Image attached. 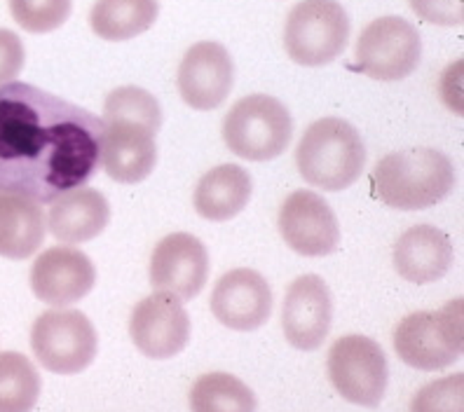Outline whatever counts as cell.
Masks as SVG:
<instances>
[{
	"label": "cell",
	"mask_w": 464,
	"mask_h": 412,
	"mask_svg": "<svg viewBox=\"0 0 464 412\" xmlns=\"http://www.w3.org/2000/svg\"><path fill=\"white\" fill-rule=\"evenodd\" d=\"M102 118L26 82L0 85V190L50 204L99 171Z\"/></svg>",
	"instance_id": "obj_1"
},
{
	"label": "cell",
	"mask_w": 464,
	"mask_h": 412,
	"mask_svg": "<svg viewBox=\"0 0 464 412\" xmlns=\"http://www.w3.org/2000/svg\"><path fill=\"white\" fill-rule=\"evenodd\" d=\"M373 187L392 209H430L443 202L455 187L453 162L434 148L390 153L375 164Z\"/></svg>",
	"instance_id": "obj_2"
},
{
	"label": "cell",
	"mask_w": 464,
	"mask_h": 412,
	"mask_svg": "<svg viewBox=\"0 0 464 412\" xmlns=\"http://www.w3.org/2000/svg\"><path fill=\"white\" fill-rule=\"evenodd\" d=\"M295 164L312 187L326 192L347 190L366 169V146L347 120L322 118L300 136Z\"/></svg>",
	"instance_id": "obj_3"
},
{
	"label": "cell",
	"mask_w": 464,
	"mask_h": 412,
	"mask_svg": "<svg viewBox=\"0 0 464 412\" xmlns=\"http://www.w3.org/2000/svg\"><path fill=\"white\" fill-rule=\"evenodd\" d=\"M462 298L439 311H413L394 331V351L406 366L436 373L453 366L464 350Z\"/></svg>",
	"instance_id": "obj_4"
},
{
	"label": "cell",
	"mask_w": 464,
	"mask_h": 412,
	"mask_svg": "<svg viewBox=\"0 0 464 412\" xmlns=\"http://www.w3.org/2000/svg\"><path fill=\"white\" fill-rule=\"evenodd\" d=\"M294 120L289 108L270 94L239 99L223 120V141L227 150L249 162H267L289 148Z\"/></svg>",
	"instance_id": "obj_5"
},
{
	"label": "cell",
	"mask_w": 464,
	"mask_h": 412,
	"mask_svg": "<svg viewBox=\"0 0 464 412\" xmlns=\"http://www.w3.org/2000/svg\"><path fill=\"white\" fill-rule=\"evenodd\" d=\"M350 17L338 0H300L284 24V50L291 62L319 68L345 52Z\"/></svg>",
	"instance_id": "obj_6"
},
{
	"label": "cell",
	"mask_w": 464,
	"mask_h": 412,
	"mask_svg": "<svg viewBox=\"0 0 464 412\" xmlns=\"http://www.w3.org/2000/svg\"><path fill=\"white\" fill-rule=\"evenodd\" d=\"M31 350L50 373L78 375L97 359V328L78 310L43 311L31 328Z\"/></svg>",
	"instance_id": "obj_7"
},
{
	"label": "cell",
	"mask_w": 464,
	"mask_h": 412,
	"mask_svg": "<svg viewBox=\"0 0 464 412\" xmlns=\"http://www.w3.org/2000/svg\"><path fill=\"white\" fill-rule=\"evenodd\" d=\"M329 378L345 401L378 407L385 398L390 368L382 347L366 335H345L329 351Z\"/></svg>",
	"instance_id": "obj_8"
},
{
	"label": "cell",
	"mask_w": 464,
	"mask_h": 412,
	"mask_svg": "<svg viewBox=\"0 0 464 412\" xmlns=\"http://www.w3.org/2000/svg\"><path fill=\"white\" fill-rule=\"evenodd\" d=\"M422 57V40L413 24L401 17H380L359 34L357 68L380 82H397L413 75Z\"/></svg>",
	"instance_id": "obj_9"
},
{
	"label": "cell",
	"mask_w": 464,
	"mask_h": 412,
	"mask_svg": "<svg viewBox=\"0 0 464 412\" xmlns=\"http://www.w3.org/2000/svg\"><path fill=\"white\" fill-rule=\"evenodd\" d=\"M130 338L143 356L167 361L181 354L190 342V317L176 295L158 291L131 311Z\"/></svg>",
	"instance_id": "obj_10"
},
{
	"label": "cell",
	"mask_w": 464,
	"mask_h": 412,
	"mask_svg": "<svg viewBox=\"0 0 464 412\" xmlns=\"http://www.w3.org/2000/svg\"><path fill=\"white\" fill-rule=\"evenodd\" d=\"M277 225L286 246L305 258H324L338 249V218L329 202L317 192H291L279 209Z\"/></svg>",
	"instance_id": "obj_11"
},
{
	"label": "cell",
	"mask_w": 464,
	"mask_h": 412,
	"mask_svg": "<svg viewBox=\"0 0 464 412\" xmlns=\"http://www.w3.org/2000/svg\"><path fill=\"white\" fill-rule=\"evenodd\" d=\"M209 279L207 246L190 232H174L155 244L150 255V286L181 300L202 293Z\"/></svg>",
	"instance_id": "obj_12"
},
{
	"label": "cell",
	"mask_w": 464,
	"mask_h": 412,
	"mask_svg": "<svg viewBox=\"0 0 464 412\" xmlns=\"http://www.w3.org/2000/svg\"><path fill=\"white\" fill-rule=\"evenodd\" d=\"M334 321V298L319 274H303L286 288L282 305V331L289 345L314 351L326 342Z\"/></svg>",
	"instance_id": "obj_13"
},
{
	"label": "cell",
	"mask_w": 464,
	"mask_h": 412,
	"mask_svg": "<svg viewBox=\"0 0 464 412\" xmlns=\"http://www.w3.org/2000/svg\"><path fill=\"white\" fill-rule=\"evenodd\" d=\"M176 85L183 101L195 110L218 108L235 85V63L230 52L214 40L195 43L183 54Z\"/></svg>",
	"instance_id": "obj_14"
},
{
	"label": "cell",
	"mask_w": 464,
	"mask_h": 412,
	"mask_svg": "<svg viewBox=\"0 0 464 412\" xmlns=\"http://www.w3.org/2000/svg\"><path fill=\"white\" fill-rule=\"evenodd\" d=\"M211 314L230 331L249 333L266 326L272 314V288L261 272L249 267L226 272L209 300Z\"/></svg>",
	"instance_id": "obj_15"
},
{
	"label": "cell",
	"mask_w": 464,
	"mask_h": 412,
	"mask_svg": "<svg viewBox=\"0 0 464 412\" xmlns=\"http://www.w3.org/2000/svg\"><path fill=\"white\" fill-rule=\"evenodd\" d=\"M102 125L99 159L103 171L125 186L146 181L158 164V129L134 120H108Z\"/></svg>",
	"instance_id": "obj_16"
},
{
	"label": "cell",
	"mask_w": 464,
	"mask_h": 412,
	"mask_svg": "<svg viewBox=\"0 0 464 412\" xmlns=\"http://www.w3.org/2000/svg\"><path fill=\"white\" fill-rule=\"evenodd\" d=\"M97 283V267L90 255L75 246H52L35 258L31 267V288L35 298L52 307L80 302Z\"/></svg>",
	"instance_id": "obj_17"
},
{
	"label": "cell",
	"mask_w": 464,
	"mask_h": 412,
	"mask_svg": "<svg viewBox=\"0 0 464 412\" xmlns=\"http://www.w3.org/2000/svg\"><path fill=\"white\" fill-rule=\"evenodd\" d=\"M394 270L401 279L418 286L443 279L453 265V244L436 225H413L394 244Z\"/></svg>",
	"instance_id": "obj_18"
},
{
	"label": "cell",
	"mask_w": 464,
	"mask_h": 412,
	"mask_svg": "<svg viewBox=\"0 0 464 412\" xmlns=\"http://www.w3.org/2000/svg\"><path fill=\"white\" fill-rule=\"evenodd\" d=\"M50 204L47 227L66 246L97 239L111 221L108 199L94 187H75Z\"/></svg>",
	"instance_id": "obj_19"
},
{
	"label": "cell",
	"mask_w": 464,
	"mask_h": 412,
	"mask_svg": "<svg viewBox=\"0 0 464 412\" xmlns=\"http://www.w3.org/2000/svg\"><path fill=\"white\" fill-rule=\"evenodd\" d=\"M251 192L249 171L239 164H221L199 178L193 195L195 211L211 223H226L246 209Z\"/></svg>",
	"instance_id": "obj_20"
},
{
	"label": "cell",
	"mask_w": 464,
	"mask_h": 412,
	"mask_svg": "<svg viewBox=\"0 0 464 412\" xmlns=\"http://www.w3.org/2000/svg\"><path fill=\"white\" fill-rule=\"evenodd\" d=\"M47 232L43 206L0 190V258L26 260L43 246Z\"/></svg>",
	"instance_id": "obj_21"
},
{
	"label": "cell",
	"mask_w": 464,
	"mask_h": 412,
	"mask_svg": "<svg viewBox=\"0 0 464 412\" xmlns=\"http://www.w3.org/2000/svg\"><path fill=\"white\" fill-rule=\"evenodd\" d=\"M160 17V0H97L90 12L92 31L108 43L146 34Z\"/></svg>",
	"instance_id": "obj_22"
},
{
	"label": "cell",
	"mask_w": 464,
	"mask_h": 412,
	"mask_svg": "<svg viewBox=\"0 0 464 412\" xmlns=\"http://www.w3.org/2000/svg\"><path fill=\"white\" fill-rule=\"evenodd\" d=\"M193 412H256L258 401L249 384L230 373H207L190 389Z\"/></svg>",
	"instance_id": "obj_23"
},
{
	"label": "cell",
	"mask_w": 464,
	"mask_h": 412,
	"mask_svg": "<svg viewBox=\"0 0 464 412\" xmlns=\"http://www.w3.org/2000/svg\"><path fill=\"white\" fill-rule=\"evenodd\" d=\"M43 379L19 351H0V412H31L40 398Z\"/></svg>",
	"instance_id": "obj_24"
},
{
	"label": "cell",
	"mask_w": 464,
	"mask_h": 412,
	"mask_svg": "<svg viewBox=\"0 0 464 412\" xmlns=\"http://www.w3.org/2000/svg\"><path fill=\"white\" fill-rule=\"evenodd\" d=\"M108 120H134V122H143V125L160 131V127H162V108L148 90L125 85L106 96L102 122H108Z\"/></svg>",
	"instance_id": "obj_25"
},
{
	"label": "cell",
	"mask_w": 464,
	"mask_h": 412,
	"mask_svg": "<svg viewBox=\"0 0 464 412\" xmlns=\"http://www.w3.org/2000/svg\"><path fill=\"white\" fill-rule=\"evenodd\" d=\"M73 0H10L12 19L29 34H52L71 17Z\"/></svg>",
	"instance_id": "obj_26"
},
{
	"label": "cell",
	"mask_w": 464,
	"mask_h": 412,
	"mask_svg": "<svg viewBox=\"0 0 464 412\" xmlns=\"http://www.w3.org/2000/svg\"><path fill=\"white\" fill-rule=\"evenodd\" d=\"M411 412H464V375H446L425 384L413 396Z\"/></svg>",
	"instance_id": "obj_27"
},
{
	"label": "cell",
	"mask_w": 464,
	"mask_h": 412,
	"mask_svg": "<svg viewBox=\"0 0 464 412\" xmlns=\"http://www.w3.org/2000/svg\"><path fill=\"white\" fill-rule=\"evenodd\" d=\"M418 19L436 26H462L464 0H408Z\"/></svg>",
	"instance_id": "obj_28"
},
{
	"label": "cell",
	"mask_w": 464,
	"mask_h": 412,
	"mask_svg": "<svg viewBox=\"0 0 464 412\" xmlns=\"http://www.w3.org/2000/svg\"><path fill=\"white\" fill-rule=\"evenodd\" d=\"M26 62L24 43L14 31L0 29V85L14 82Z\"/></svg>",
	"instance_id": "obj_29"
},
{
	"label": "cell",
	"mask_w": 464,
	"mask_h": 412,
	"mask_svg": "<svg viewBox=\"0 0 464 412\" xmlns=\"http://www.w3.org/2000/svg\"><path fill=\"white\" fill-rule=\"evenodd\" d=\"M462 66H464L462 59L450 63V66L443 71L441 85H439L443 103H446L455 115H462Z\"/></svg>",
	"instance_id": "obj_30"
}]
</instances>
